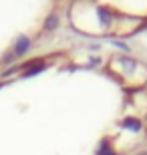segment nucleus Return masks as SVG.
Returning <instances> with one entry per match:
<instances>
[{
    "instance_id": "5",
    "label": "nucleus",
    "mask_w": 147,
    "mask_h": 155,
    "mask_svg": "<svg viewBox=\"0 0 147 155\" xmlns=\"http://www.w3.org/2000/svg\"><path fill=\"white\" fill-rule=\"evenodd\" d=\"M99 155H113V151H109V149H107V145L103 143V145H101V153H99Z\"/></svg>"
},
{
    "instance_id": "2",
    "label": "nucleus",
    "mask_w": 147,
    "mask_h": 155,
    "mask_svg": "<svg viewBox=\"0 0 147 155\" xmlns=\"http://www.w3.org/2000/svg\"><path fill=\"white\" fill-rule=\"evenodd\" d=\"M57 24H58V16H57V14H51V16L46 18L45 28L46 30H52V28H57Z\"/></svg>"
},
{
    "instance_id": "4",
    "label": "nucleus",
    "mask_w": 147,
    "mask_h": 155,
    "mask_svg": "<svg viewBox=\"0 0 147 155\" xmlns=\"http://www.w3.org/2000/svg\"><path fill=\"white\" fill-rule=\"evenodd\" d=\"M99 14H101L103 20H109V18H111V14H109V12L105 10V8H99Z\"/></svg>"
},
{
    "instance_id": "1",
    "label": "nucleus",
    "mask_w": 147,
    "mask_h": 155,
    "mask_svg": "<svg viewBox=\"0 0 147 155\" xmlns=\"http://www.w3.org/2000/svg\"><path fill=\"white\" fill-rule=\"evenodd\" d=\"M28 45H30V40H28V38H24V36H22V38L18 40V45L14 46V48H12V52L8 54V57H6V61H10V58L18 57V54H22V52L26 51V48H28Z\"/></svg>"
},
{
    "instance_id": "3",
    "label": "nucleus",
    "mask_w": 147,
    "mask_h": 155,
    "mask_svg": "<svg viewBox=\"0 0 147 155\" xmlns=\"http://www.w3.org/2000/svg\"><path fill=\"white\" fill-rule=\"evenodd\" d=\"M123 125H125V127H129V129H133V131H137V129L141 127V123H139V121H135V119H129V121H125Z\"/></svg>"
}]
</instances>
